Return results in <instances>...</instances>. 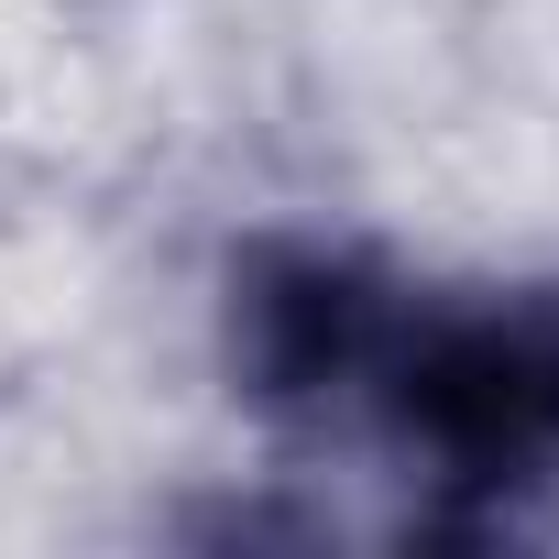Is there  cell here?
<instances>
[{"mask_svg": "<svg viewBox=\"0 0 559 559\" xmlns=\"http://www.w3.org/2000/svg\"><path fill=\"white\" fill-rule=\"evenodd\" d=\"M362 406L428 472L439 537H526L559 504V286L483 308L406 297Z\"/></svg>", "mask_w": 559, "mask_h": 559, "instance_id": "6da1fadb", "label": "cell"}, {"mask_svg": "<svg viewBox=\"0 0 559 559\" xmlns=\"http://www.w3.org/2000/svg\"><path fill=\"white\" fill-rule=\"evenodd\" d=\"M395 319H406V286L373 252L274 230V241L230 252L219 352H230L241 406H263V417H341V406H362Z\"/></svg>", "mask_w": 559, "mask_h": 559, "instance_id": "7a4b0ae2", "label": "cell"}]
</instances>
